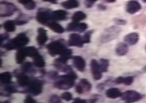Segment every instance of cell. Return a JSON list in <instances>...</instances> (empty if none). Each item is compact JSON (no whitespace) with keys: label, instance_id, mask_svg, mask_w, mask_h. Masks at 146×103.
Listing matches in <instances>:
<instances>
[{"label":"cell","instance_id":"ba28073f","mask_svg":"<svg viewBox=\"0 0 146 103\" xmlns=\"http://www.w3.org/2000/svg\"><path fill=\"white\" fill-rule=\"evenodd\" d=\"M43 83L40 80H33L30 81L28 86L27 91L34 96H36L41 94L43 88Z\"/></svg>","mask_w":146,"mask_h":103},{"label":"cell","instance_id":"b9f144b4","mask_svg":"<svg viewBox=\"0 0 146 103\" xmlns=\"http://www.w3.org/2000/svg\"><path fill=\"white\" fill-rule=\"evenodd\" d=\"M76 93H78L79 95H81V94L83 93L84 91L83 89L82 86H81L79 83L76 87Z\"/></svg>","mask_w":146,"mask_h":103},{"label":"cell","instance_id":"3957f363","mask_svg":"<svg viewBox=\"0 0 146 103\" xmlns=\"http://www.w3.org/2000/svg\"><path fill=\"white\" fill-rule=\"evenodd\" d=\"M121 32L120 27L112 26L109 27L102 33L100 37V42L102 43H107L117 38Z\"/></svg>","mask_w":146,"mask_h":103},{"label":"cell","instance_id":"9c48e42d","mask_svg":"<svg viewBox=\"0 0 146 103\" xmlns=\"http://www.w3.org/2000/svg\"><path fill=\"white\" fill-rule=\"evenodd\" d=\"M91 70L94 79L95 80H100L102 77V71L100 68V63L95 59L91 61Z\"/></svg>","mask_w":146,"mask_h":103},{"label":"cell","instance_id":"7c38bea8","mask_svg":"<svg viewBox=\"0 0 146 103\" xmlns=\"http://www.w3.org/2000/svg\"><path fill=\"white\" fill-rule=\"evenodd\" d=\"M141 9V5L137 1L131 0L127 2L126 10L129 14H133L139 12Z\"/></svg>","mask_w":146,"mask_h":103},{"label":"cell","instance_id":"8992f818","mask_svg":"<svg viewBox=\"0 0 146 103\" xmlns=\"http://www.w3.org/2000/svg\"><path fill=\"white\" fill-rule=\"evenodd\" d=\"M17 8L13 4L7 2L2 1L1 2V17H10L14 14Z\"/></svg>","mask_w":146,"mask_h":103},{"label":"cell","instance_id":"277c9868","mask_svg":"<svg viewBox=\"0 0 146 103\" xmlns=\"http://www.w3.org/2000/svg\"><path fill=\"white\" fill-rule=\"evenodd\" d=\"M48 54L54 57L57 55H60L66 49L64 40L63 39L54 41L48 44L46 46Z\"/></svg>","mask_w":146,"mask_h":103},{"label":"cell","instance_id":"1f68e13d","mask_svg":"<svg viewBox=\"0 0 146 103\" xmlns=\"http://www.w3.org/2000/svg\"><path fill=\"white\" fill-rule=\"evenodd\" d=\"M100 66L102 72H107L108 71V67L109 66V61L106 59H100Z\"/></svg>","mask_w":146,"mask_h":103},{"label":"cell","instance_id":"4fadbf2b","mask_svg":"<svg viewBox=\"0 0 146 103\" xmlns=\"http://www.w3.org/2000/svg\"><path fill=\"white\" fill-rule=\"evenodd\" d=\"M72 51L71 49H66L60 54V56L55 60V63L66 64L68 60L71 58Z\"/></svg>","mask_w":146,"mask_h":103},{"label":"cell","instance_id":"52a82bcc","mask_svg":"<svg viewBox=\"0 0 146 103\" xmlns=\"http://www.w3.org/2000/svg\"><path fill=\"white\" fill-rule=\"evenodd\" d=\"M52 12L47 9H39L36 16V20L41 24H48V21L51 20Z\"/></svg>","mask_w":146,"mask_h":103},{"label":"cell","instance_id":"cb8c5ba5","mask_svg":"<svg viewBox=\"0 0 146 103\" xmlns=\"http://www.w3.org/2000/svg\"><path fill=\"white\" fill-rule=\"evenodd\" d=\"M33 64L35 66L38 68H44L45 66V63L44 58L38 53L35 55L33 57Z\"/></svg>","mask_w":146,"mask_h":103},{"label":"cell","instance_id":"681fc988","mask_svg":"<svg viewBox=\"0 0 146 103\" xmlns=\"http://www.w3.org/2000/svg\"><path fill=\"white\" fill-rule=\"evenodd\" d=\"M108 3H114L116 0H106Z\"/></svg>","mask_w":146,"mask_h":103},{"label":"cell","instance_id":"30bf717a","mask_svg":"<svg viewBox=\"0 0 146 103\" xmlns=\"http://www.w3.org/2000/svg\"><path fill=\"white\" fill-rule=\"evenodd\" d=\"M88 28L87 24L85 23H79L76 22H72L69 23L67 26V30L69 32H78L83 33Z\"/></svg>","mask_w":146,"mask_h":103},{"label":"cell","instance_id":"74e56055","mask_svg":"<svg viewBox=\"0 0 146 103\" xmlns=\"http://www.w3.org/2000/svg\"><path fill=\"white\" fill-rule=\"evenodd\" d=\"M98 0H85V5L87 8H91L93 6L94 4Z\"/></svg>","mask_w":146,"mask_h":103},{"label":"cell","instance_id":"bcb514c9","mask_svg":"<svg viewBox=\"0 0 146 103\" xmlns=\"http://www.w3.org/2000/svg\"><path fill=\"white\" fill-rule=\"evenodd\" d=\"M45 2H50L52 4H56L57 3V1L58 0H43Z\"/></svg>","mask_w":146,"mask_h":103},{"label":"cell","instance_id":"2e32d148","mask_svg":"<svg viewBox=\"0 0 146 103\" xmlns=\"http://www.w3.org/2000/svg\"><path fill=\"white\" fill-rule=\"evenodd\" d=\"M16 77L17 83L21 87H26L29 85L31 80L28 76L23 73H16Z\"/></svg>","mask_w":146,"mask_h":103},{"label":"cell","instance_id":"8fae6325","mask_svg":"<svg viewBox=\"0 0 146 103\" xmlns=\"http://www.w3.org/2000/svg\"><path fill=\"white\" fill-rule=\"evenodd\" d=\"M83 38L80 35L72 34L69 36L68 40V45L70 46H76L78 48H82L84 45Z\"/></svg>","mask_w":146,"mask_h":103},{"label":"cell","instance_id":"44dd1931","mask_svg":"<svg viewBox=\"0 0 146 103\" xmlns=\"http://www.w3.org/2000/svg\"><path fill=\"white\" fill-rule=\"evenodd\" d=\"M122 95V93L117 88H112L108 89L106 92V95L107 97L115 99L118 97H121Z\"/></svg>","mask_w":146,"mask_h":103},{"label":"cell","instance_id":"ab89813d","mask_svg":"<svg viewBox=\"0 0 146 103\" xmlns=\"http://www.w3.org/2000/svg\"><path fill=\"white\" fill-rule=\"evenodd\" d=\"M48 76L52 80H56L58 77V74H57V73L56 72H50L49 74H48Z\"/></svg>","mask_w":146,"mask_h":103},{"label":"cell","instance_id":"f6af8a7d","mask_svg":"<svg viewBox=\"0 0 146 103\" xmlns=\"http://www.w3.org/2000/svg\"><path fill=\"white\" fill-rule=\"evenodd\" d=\"M86 100H82L80 99L79 98H76L74 99V100L73 102L74 103H86Z\"/></svg>","mask_w":146,"mask_h":103},{"label":"cell","instance_id":"d590c367","mask_svg":"<svg viewBox=\"0 0 146 103\" xmlns=\"http://www.w3.org/2000/svg\"><path fill=\"white\" fill-rule=\"evenodd\" d=\"M35 6H36V4L35 2L33 0H31L29 3H28L25 6H24V7L27 9L30 10L35 8Z\"/></svg>","mask_w":146,"mask_h":103},{"label":"cell","instance_id":"6da1fadb","mask_svg":"<svg viewBox=\"0 0 146 103\" xmlns=\"http://www.w3.org/2000/svg\"><path fill=\"white\" fill-rule=\"evenodd\" d=\"M78 78V75L72 70L67 73V74L59 76L54 83L56 88L60 90H68L73 87L74 80Z\"/></svg>","mask_w":146,"mask_h":103},{"label":"cell","instance_id":"f546056e","mask_svg":"<svg viewBox=\"0 0 146 103\" xmlns=\"http://www.w3.org/2000/svg\"><path fill=\"white\" fill-rule=\"evenodd\" d=\"M21 70L23 73H29L35 71V70L33 68L32 63L30 62H27L23 63L21 66Z\"/></svg>","mask_w":146,"mask_h":103},{"label":"cell","instance_id":"d6986e66","mask_svg":"<svg viewBox=\"0 0 146 103\" xmlns=\"http://www.w3.org/2000/svg\"><path fill=\"white\" fill-rule=\"evenodd\" d=\"M134 80V77L133 76H127L122 77L120 76L117 78L114 81V83L116 84H124L126 86H131L133 83Z\"/></svg>","mask_w":146,"mask_h":103},{"label":"cell","instance_id":"60d3db41","mask_svg":"<svg viewBox=\"0 0 146 103\" xmlns=\"http://www.w3.org/2000/svg\"><path fill=\"white\" fill-rule=\"evenodd\" d=\"M15 24L17 25H22L25 24H26L28 23V21L25 20H22V19H17L15 20Z\"/></svg>","mask_w":146,"mask_h":103},{"label":"cell","instance_id":"f5cc1de1","mask_svg":"<svg viewBox=\"0 0 146 103\" xmlns=\"http://www.w3.org/2000/svg\"></svg>","mask_w":146,"mask_h":103},{"label":"cell","instance_id":"4316f807","mask_svg":"<svg viewBox=\"0 0 146 103\" xmlns=\"http://www.w3.org/2000/svg\"><path fill=\"white\" fill-rule=\"evenodd\" d=\"M4 29L7 32H14L16 29L15 23L12 20H8L5 22L3 25Z\"/></svg>","mask_w":146,"mask_h":103},{"label":"cell","instance_id":"7dc6e473","mask_svg":"<svg viewBox=\"0 0 146 103\" xmlns=\"http://www.w3.org/2000/svg\"><path fill=\"white\" fill-rule=\"evenodd\" d=\"M98 7L100 9L102 10H104L106 9V7L105 6H104L103 5H101V4L98 5Z\"/></svg>","mask_w":146,"mask_h":103},{"label":"cell","instance_id":"836d02e7","mask_svg":"<svg viewBox=\"0 0 146 103\" xmlns=\"http://www.w3.org/2000/svg\"><path fill=\"white\" fill-rule=\"evenodd\" d=\"M93 31H89L88 32H86L84 35L82 37L84 44L90 43L91 35L93 34Z\"/></svg>","mask_w":146,"mask_h":103},{"label":"cell","instance_id":"83f0119b","mask_svg":"<svg viewBox=\"0 0 146 103\" xmlns=\"http://www.w3.org/2000/svg\"><path fill=\"white\" fill-rule=\"evenodd\" d=\"M86 18V15L83 12L81 11L76 12L73 14L72 17V20L73 22H79L81 21L84 20Z\"/></svg>","mask_w":146,"mask_h":103},{"label":"cell","instance_id":"5bb4252c","mask_svg":"<svg viewBox=\"0 0 146 103\" xmlns=\"http://www.w3.org/2000/svg\"><path fill=\"white\" fill-rule=\"evenodd\" d=\"M139 39V35L137 33H131L126 35L124 38L125 43L129 46H134L137 43Z\"/></svg>","mask_w":146,"mask_h":103},{"label":"cell","instance_id":"816d5d0a","mask_svg":"<svg viewBox=\"0 0 146 103\" xmlns=\"http://www.w3.org/2000/svg\"><path fill=\"white\" fill-rule=\"evenodd\" d=\"M143 3H146V0H141Z\"/></svg>","mask_w":146,"mask_h":103},{"label":"cell","instance_id":"4dcf8cb0","mask_svg":"<svg viewBox=\"0 0 146 103\" xmlns=\"http://www.w3.org/2000/svg\"><path fill=\"white\" fill-rule=\"evenodd\" d=\"M27 56L20 49L16 54V61L18 64L23 63Z\"/></svg>","mask_w":146,"mask_h":103},{"label":"cell","instance_id":"d4e9b609","mask_svg":"<svg viewBox=\"0 0 146 103\" xmlns=\"http://www.w3.org/2000/svg\"><path fill=\"white\" fill-rule=\"evenodd\" d=\"M47 26L53 32L58 34H62L64 32V29L62 25L56 22H50L47 24Z\"/></svg>","mask_w":146,"mask_h":103},{"label":"cell","instance_id":"5b68a950","mask_svg":"<svg viewBox=\"0 0 146 103\" xmlns=\"http://www.w3.org/2000/svg\"><path fill=\"white\" fill-rule=\"evenodd\" d=\"M121 99L126 103L136 102L142 99L143 96L140 93L134 90H127L122 93Z\"/></svg>","mask_w":146,"mask_h":103},{"label":"cell","instance_id":"7402d4cb","mask_svg":"<svg viewBox=\"0 0 146 103\" xmlns=\"http://www.w3.org/2000/svg\"><path fill=\"white\" fill-rule=\"evenodd\" d=\"M21 50L23 52V53L26 56L33 58L35 55L38 54L37 49L34 46H29L21 48Z\"/></svg>","mask_w":146,"mask_h":103},{"label":"cell","instance_id":"9a60e30c","mask_svg":"<svg viewBox=\"0 0 146 103\" xmlns=\"http://www.w3.org/2000/svg\"><path fill=\"white\" fill-rule=\"evenodd\" d=\"M73 65L78 71L80 72L84 71L86 63L84 59L80 56H75L72 57Z\"/></svg>","mask_w":146,"mask_h":103},{"label":"cell","instance_id":"603a6c76","mask_svg":"<svg viewBox=\"0 0 146 103\" xmlns=\"http://www.w3.org/2000/svg\"><path fill=\"white\" fill-rule=\"evenodd\" d=\"M12 75L9 72L1 73L0 75V80L2 84L7 85L11 84L12 81Z\"/></svg>","mask_w":146,"mask_h":103},{"label":"cell","instance_id":"e0dca14e","mask_svg":"<svg viewBox=\"0 0 146 103\" xmlns=\"http://www.w3.org/2000/svg\"><path fill=\"white\" fill-rule=\"evenodd\" d=\"M68 12L63 10H57L52 12L51 20L54 21H62L67 18Z\"/></svg>","mask_w":146,"mask_h":103},{"label":"cell","instance_id":"484cf974","mask_svg":"<svg viewBox=\"0 0 146 103\" xmlns=\"http://www.w3.org/2000/svg\"><path fill=\"white\" fill-rule=\"evenodd\" d=\"M62 5L65 9H70L78 7L79 3L76 0H68L62 2Z\"/></svg>","mask_w":146,"mask_h":103},{"label":"cell","instance_id":"f1b7e54d","mask_svg":"<svg viewBox=\"0 0 146 103\" xmlns=\"http://www.w3.org/2000/svg\"><path fill=\"white\" fill-rule=\"evenodd\" d=\"M79 84L82 86L84 91H90L92 89L91 83L86 79H81L79 83Z\"/></svg>","mask_w":146,"mask_h":103},{"label":"cell","instance_id":"ee69618b","mask_svg":"<svg viewBox=\"0 0 146 103\" xmlns=\"http://www.w3.org/2000/svg\"><path fill=\"white\" fill-rule=\"evenodd\" d=\"M24 102L26 103H36V101L31 96H27L25 98Z\"/></svg>","mask_w":146,"mask_h":103},{"label":"cell","instance_id":"d6a6232c","mask_svg":"<svg viewBox=\"0 0 146 103\" xmlns=\"http://www.w3.org/2000/svg\"><path fill=\"white\" fill-rule=\"evenodd\" d=\"M9 85L10 84L7 85L4 88V91L5 92V93H4L5 94L4 95L5 96H9L12 93H16L17 92V90L16 88L13 86H11Z\"/></svg>","mask_w":146,"mask_h":103},{"label":"cell","instance_id":"e575fe53","mask_svg":"<svg viewBox=\"0 0 146 103\" xmlns=\"http://www.w3.org/2000/svg\"><path fill=\"white\" fill-rule=\"evenodd\" d=\"M61 98L64 100H66V101H70L72 98V95L70 92H66L63 93L61 95Z\"/></svg>","mask_w":146,"mask_h":103},{"label":"cell","instance_id":"f35d334b","mask_svg":"<svg viewBox=\"0 0 146 103\" xmlns=\"http://www.w3.org/2000/svg\"><path fill=\"white\" fill-rule=\"evenodd\" d=\"M114 21L115 24L118 25H125L127 23V22L125 20L121 19L115 18L114 19Z\"/></svg>","mask_w":146,"mask_h":103},{"label":"cell","instance_id":"ac0fdd59","mask_svg":"<svg viewBox=\"0 0 146 103\" xmlns=\"http://www.w3.org/2000/svg\"><path fill=\"white\" fill-rule=\"evenodd\" d=\"M38 35L36 37V41L40 46H43L48 40V36L47 35V31L43 28L40 27L38 29Z\"/></svg>","mask_w":146,"mask_h":103},{"label":"cell","instance_id":"7bdbcfd3","mask_svg":"<svg viewBox=\"0 0 146 103\" xmlns=\"http://www.w3.org/2000/svg\"><path fill=\"white\" fill-rule=\"evenodd\" d=\"M9 37V35L6 34V33H4L3 34H1L0 35V39H1V45L2 44V42L4 40L7 39Z\"/></svg>","mask_w":146,"mask_h":103},{"label":"cell","instance_id":"f907efd6","mask_svg":"<svg viewBox=\"0 0 146 103\" xmlns=\"http://www.w3.org/2000/svg\"><path fill=\"white\" fill-rule=\"evenodd\" d=\"M143 70L144 71L146 72V66L145 67H144V68H143Z\"/></svg>","mask_w":146,"mask_h":103},{"label":"cell","instance_id":"7a4b0ae2","mask_svg":"<svg viewBox=\"0 0 146 103\" xmlns=\"http://www.w3.org/2000/svg\"><path fill=\"white\" fill-rule=\"evenodd\" d=\"M29 41V39L27 37L26 34L25 33H21L3 45L2 47L8 51L21 49L23 46H26Z\"/></svg>","mask_w":146,"mask_h":103},{"label":"cell","instance_id":"8d00e7d4","mask_svg":"<svg viewBox=\"0 0 146 103\" xmlns=\"http://www.w3.org/2000/svg\"><path fill=\"white\" fill-rule=\"evenodd\" d=\"M49 102L53 103H62L60 98L57 95H54L50 97V100H49Z\"/></svg>","mask_w":146,"mask_h":103},{"label":"cell","instance_id":"ffe728a7","mask_svg":"<svg viewBox=\"0 0 146 103\" xmlns=\"http://www.w3.org/2000/svg\"><path fill=\"white\" fill-rule=\"evenodd\" d=\"M129 51L128 45L126 43H119L115 48V53L119 56L125 55Z\"/></svg>","mask_w":146,"mask_h":103},{"label":"cell","instance_id":"c3c4849f","mask_svg":"<svg viewBox=\"0 0 146 103\" xmlns=\"http://www.w3.org/2000/svg\"><path fill=\"white\" fill-rule=\"evenodd\" d=\"M97 100V98H93V99H91L90 100V103H95L96 102Z\"/></svg>","mask_w":146,"mask_h":103}]
</instances>
